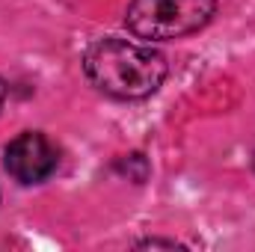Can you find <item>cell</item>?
Segmentation results:
<instances>
[{
  "label": "cell",
  "mask_w": 255,
  "mask_h": 252,
  "mask_svg": "<svg viewBox=\"0 0 255 252\" xmlns=\"http://www.w3.org/2000/svg\"><path fill=\"white\" fill-rule=\"evenodd\" d=\"M86 77L119 101H139L160 89L166 77L163 54L128 39H101L83 57Z\"/></svg>",
  "instance_id": "cell-1"
},
{
  "label": "cell",
  "mask_w": 255,
  "mask_h": 252,
  "mask_svg": "<svg viewBox=\"0 0 255 252\" xmlns=\"http://www.w3.org/2000/svg\"><path fill=\"white\" fill-rule=\"evenodd\" d=\"M217 12V0H130L125 21L133 36L169 42L202 30Z\"/></svg>",
  "instance_id": "cell-2"
},
{
  "label": "cell",
  "mask_w": 255,
  "mask_h": 252,
  "mask_svg": "<svg viewBox=\"0 0 255 252\" xmlns=\"http://www.w3.org/2000/svg\"><path fill=\"white\" fill-rule=\"evenodd\" d=\"M3 163H6V172L18 181V184H39L45 181L57 163H60V151L57 145L39 133V130H24L18 133L9 145H6V154H3Z\"/></svg>",
  "instance_id": "cell-3"
},
{
  "label": "cell",
  "mask_w": 255,
  "mask_h": 252,
  "mask_svg": "<svg viewBox=\"0 0 255 252\" xmlns=\"http://www.w3.org/2000/svg\"><path fill=\"white\" fill-rule=\"evenodd\" d=\"M3 95H6V92H3V83H0V104H3Z\"/></svg>",
  "instance_id": "cell-4"
}]
</instances>
